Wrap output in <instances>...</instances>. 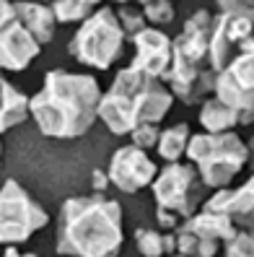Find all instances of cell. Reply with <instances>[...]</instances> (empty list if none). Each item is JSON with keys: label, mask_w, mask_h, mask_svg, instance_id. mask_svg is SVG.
Returning a JSON list of instances; mask_svg holds the SVG:
<instances>
[{"label": "cell", "mask_w": 254, "mask_h": 257, "mask_svg": "<svg viewBox=\"0 0 254 257\" xmlns=\"http://www.w3.org/2000/svg\"><path fill=\"white\" fill-rule=\"evenodd\" d=\"M101 88L94 75L50 70L37 96L29 99V114L42 135L57 141L81 138L99 117Z\"/></svg>", "instance_id": "1"}, {"label": "cell", "mask_w": 254, "mask_h": 257, "mask_svg": "<svg viewBox=\"0 0 254 257\" xmlns=\"http://www.w3.org/2000/svg\"><path fill=\"white\" fill-rule=\"evenodd\" d=\"M125 241L122 208L104 195L70 198L60 208L57 252L81 257H112Z\"/></svg>", "instance_id": "2"}, {"label": "cell", "mask_w": 254, "mask_h": 257, "mask_svg": "<svg viewBox=\"0 0 254 257\" xmlns=\"http://www.w3.org/2000/svg\"><path fill=\"white\" fill-rule=\"evenodd\" d=\"M174 104V94L156 75L138 68H125L114 75V83L99 101V119L114 135H130L138 125L161 122Z\"/></svg>", "instance_id": "3"}, {"label": "cell", "mask_w": 254, "mask_h": 257, "mask_svg": "<svg viewBox=\"0 0 254 257\" xmlns=\"http://www.w3.org/2000/svg\"><path fill=\"white\" fill-rule=\"evenodd\" d=\"M213 19L215 16H210L207 11L192 13L182 34L171 39V65L161 78L171 86L174 96L187 104H197L215 86L218 73L210 68V60H207Z\"/></svg>", "instance_id": "4"}, {"label": "cell", "mask_w": 254, "mask_h": 257, "mask_svg": "<svg viewBox=\"0 0 254 257\" xmlns=\"http://www.w3.org/2000/svg\"><path fill=\"white\" fill-rule=\"evenodd\" d=\"M184 156L195 164L205 187H228V182L249 164V148L236 133L189 135Z\"/></svg>", "instance_id": "5"}, {"label": "cell", "mask_w": 254, "mask_h": 257, "mask_svg": "<svg viewBox=\"0 0 254 257\" xmlns=\"http://www.w3.org/2000/svg\"><path fill=\"white\" fill-rule=\"evenodd\" d=\"M153 198H156V218L163 229H176L184 218L195 216L202 203L205 185L195 169V164L169 161L153 177Z\"/></svg>", "instance_id": "6"}, {"label": "cell", "mask_w": 254, "mask_h": 257, "mask_svg": "<svg viewBox=\"0 0 254 257\" xmlns=\"http://www.w3.org/2000/svg\"><path fill=\"white\" fill-rule=\"evenodd\" d=\"M125 52V32L112 8H96L70 39V55L83 65L109 70Z\"/></svg>", "instance_id": "7"}, {"label": "cell", "mask_w": 254, "mask_h": 257, "mask_svg": "<svg viewBox=\"0 0 254 257\" xmlns=\"http://www.w3.org/2000/svg\"><path fill=\"white\" fill-rule=\"evenodd\" d=\"M47 223V210L16 179L0 187V244H24Z\"/></svg>", "instance_id": "8"}, {"label": "cell", "mask_w": 254, "mask_h": 257, "mask_svg": "<svg viewBox=\"0 0 254 257\" xmlns=\"http://www.w3.org/2000/svg\"><path fill=\"white\" fill-rule=\"evenodd\" d=\"M236 234V226L226 213H215V210H200V213L184 218L179 223L176 239V252L179 254H195V257H213L220 244Z\"/></svg>", "instance_id": "9"}, {"label": "cell", "mask_w": 254, "mask_h": 257, "mask_svg": "<svg viewBox=\"0 0 254 257\" xmlns=\"http://www.w3.org/2000/svg\"><path fill=\"white\" fill-rule=\"evenodd\" d=\"M156 164L145 156V148L140 146H122L114 151V156L109 161V182L117 185L122 192H138L143 187H148L156 177Z\"/></svg>", "instance_id": "10"}, {"label": "cell", "mask_w": 254, "mask_h": 257, "mask_svg": "<svg viewBox=\"0 0 254 257\" xmlns=\"http://www.w3.org/2000/svg\"><path fill=\"white\" fill-rule=\"evenodd\" d=\"M254 32V21L236 16V13H223L213 19V34H210V47H207V60L215 73H220L233 57L236 47Z\"/></svg>", "instance_id": "11"}, {"label": "cell", "mask_w": 254, "mask_h": 257, "mask_svg": "<svg viewBox=\"0 0 254 257\" xmlns=\"http://www.w3.org/2000/svg\"><path fill=\"white\" fill-rule=\"evenodd\" d=\"M42 44L13 19L0 29V68L6 70H26L32 60L39 57Z\"/></svg>", "instance_id": "12"}, {"label": "cell", "mask_w": 254, "mask_h": 257, "mask_svg": "<svg viewBox=\"0 0 254 257\" xmlns=\"http://www.w3.org/2000/svg\"><path fill=\"white\" fill-rule=\"evenodd\" d=\"M135 42V60L132 68L161 78L171 65V39L158 29H143L132 37Z\"/></svg>", "instance_id": "13"}, {"label": "cell", "mask_w": 254, "mask_h": 257, "mask_svg": "<svg viewBox=\"0 0 254 257\" xmlns=\"http://www.w3.org/2000/svg\"><path fill=\"white\" fill-rule=\"evenodd\" d=\"M205 210H215V213H226L233 226L254 231V174L251 179L238 187V190H228V187H218V192L210 200H205Z\"/></svg>", "instance_id": "14"}, {"label": "cell", "mask_w": 254, "mask_h": 257, "mask_svg": "<svg viewBox=\"0 0 254 257\" xmlns=\"http://www.w3.org/2000/svg\"><path fill=\"white\" fill-rule=\"evenodd\" d=\"M16 21L32 34L39 44L52 42L57 32V19L50 6L42 0H16Z\"/></svg>", "instance_id": "15"}, {"label": "cell", "mask_w": 254, "mask_h": 257, "mask_svg": "<svg viewBox=\"0 0 254 257\" xmlns=\"http://www.w3.org/2000/svg\"><path fill=\"white\" fill-rule=\"evenodd\" d=\"M213 91L223 104H228L236 112L238 125H251L254 122V88H244L236 78H231L226 70H220L215 75Z\"/></svg>", "instance_id": "16"}, {"label": "cell", "mask_w": 254, "mask_h": 257, "mask_svg": "<svg viewBox=\"0 0 254 257\" xmlns=\"http://www.w3.org/2000/svg\"><path fill=\"white\" fill-rule=\"evenodd\" d=\"M29 117V96L13 83L0 78V133H8Z\"/></svg>", "instance_id": "17"}, {"label": "cell", "mask_w": 254, "mask_h": 257, "mask_svg": "<svg viewBox=\"0 0 254 257\" xmlns=\"http://www.w3.org/2000/svg\"><path fill=\"white\" fill-rule=\"evenodd\" d=\"M231 78H236L244 88H254V37H246L236 47L228 65L223 68Z\"/></svg>", "instance_id": "18"}, {"label": "cell", "mask_w": 254, "mask_h": 257, "mask_svg": "<svg viewBox=\"0 0 254 257\" xmlns=\"http://www.w3.org/2000/svg\"><path fill=\"white\" fill-rule=\"evenodd\" d=\"M200 122L205 125L207 133H226L233 125H238V117H236V112L228 107V104H223L218 96H213V99H207L202 104Z\"/></svg>", "instance_id": "19"}, {"label": "cell", "mask_w": 254, "mask_h": 257, "mask_svg": "<svg viewBox=\"0 0 254 257\" xmlns=\"http://www.w3.org/2000/svg\"><path fill=\"white\" fill-rule=\"evenodd\" d=\"M187 143H189V125L179 122V125H171L169 130H163L158 135L156 148H158V156L163 161H179L187 151Z\"/></svg>", "instance_id": "20"}, {"label": "cell", "mask_w": 254, "mask_h": 257, "mask_svg": "<svg viewBox=\"0 0 254 257\" xmlns=\"http://www.w3.org/2000/svg\"><path fill=\"white\" fill-rule=\"evenodd\" d=\"M135 241H138V252H143L148 257H161V254L176 252L174 234H163L158 229H138Z\"/></svg>", "instance_id": "21"}, {"label": "cell", "mask_w": 254, "mask_h": 257, "mask_svg": "<svg viewBox=\"0 0 254 257\" xmlns=\"http://www.w3.org/2000/svg\"><path fill=\"white\" fill-rule=\"evenodd\" d=\"M101 6V0H52L55 19L60 24H76L88 19Z\"/></svg>", "instance_id": "22"}, {"label": "cell", "mask_w": 254, "mask_h": 257, "mask_svg": "<svg viewBox=\"0 0 254 257\" xmlns=\"http://www.w3.org/2000/svg\"><path fill=\"white\" fill-rule=\"evenodd\" d=\"M143 16L156 26H166L174 21V6L169 0H148V3H143Z\"/></svg>", "instance_id": "23"}, {"label": "cell", "mask_w": 254, "mask_h": 257, "mask_svg": "<svg viewBox=\"0 0 254 257\" xmlns=\"http://www.w3.org/2000/svg\"><path fill=\"white\" fill-rule=\"evenodd\" d=\"M226 254L228 257H254V231L241 229L226 241Z\"/></svg>", "instance_id": "24"}, {"label": "cell", "mask_w": 254, "mask_h": 257, "mask_svg": "<svg viewBox=\"0 0 254 257\" xmlns=\"http://www.w3.org/2000/svg\"><path fill=\"white\" fill-rule=\"evenodd\" d=\"M117 19L119 24H122V32L125 37H135L138 32H143L145 29V16H143V11H135V8H122L117 13Z\"/></svg>", "instance_id": "25"}, {"label": "cell", "mask_w": 254, "mask_h": 257, "mask_svg": "<svg viewBox=\"0 0 254 257\" xmlns=\"http://www.w3.org/2000/svg\"><path fill=\"white\" fill-rule=\"evenodd\" d=\"M130 135H132V143H135V146L151 148V146H156V141H158L161 133H158V125H156V122H145V125H138Z\"/></svg>", "instance_id": "26"}, {"label": "cell", "mask_w": 254, "mask_h": 257, "mask_svg": "<svg viewBox=\"0 0 254 257\" xmlns=\"http://www.w3.org/2000/svg\"><path fill=\"white\" fill-rule=\"evenodd\" d=\"M218 8L223 13H236V16L254 21V0H218Z\"/></svg>", "instance_id": "27"}, {"label": "cell", "mask_w": 254, "mask_h": 257, "mask_svg": "<svg viewBox=\"0 0 254 257\" xmlns=\"http://www.w3.org/2000/svg\"><path fill=\"white\" fill-rule=\"evenodd\" d=\"M13 19H16V3H11V0H0V29L8 26Z\"/></svg>", "instance_id": "28"}, {"label": "cell", "mask_w": 254, "mask_h": 257, "mask_svg": "<svg viewBox=\"0 0 254 257\" xmlns=\"http://www.w3.org/2000/svg\"><path fill=\"white\" fill-rule=\"evenodd\" d=\"M107 187H109V177L104 174L101 169H96V172H94V190H96V192H104Z\"/></svg>", "instance_id": "29"}, {"label": "cell", "mask_w": 254, "mask_h": 257, "mask_svg": "<svg viewBox=\"0 0 254 257\" xmlns=\"http://www.w3.org/2000/svg\"><path fill=\"white\" fill-rule=\"evenodd\" d=\"M249 159H251V161H249V164H251V166H254V138H251V143H249Z\"/></svg>", "instance_id": "30"}, {"label": "cell", "mask_w": 254, "mask_h": 257, "mask_svg": "<svg viewBox=\"0 0 254 257\" xmlns=\"http://www.w3.org/2000/svg\"><path fill=\"white\" fill-rule=\"evenodd\" d=\"M114 3H130V0H114Z\"/></svg>", "instance_id": "31"}, {"label": "cell", "mask_w": 254, "mask_h": 257, "mask_svg": "<svg viewBox=\"0 0 254 257\" xmlns=\"http://www.w3.org/2000/svg\"><path fill=\"white\" fill-rule=\"evenodd\" d=\"M138 3H148V0H138Z\"/></svg>", "instance_id": "32"}, {"label": "cell", "mask_w": 254, "mask_h": 257, "mask_svg": "<svg viewBox=\"0 0 254 257\" xmlns=\"http://www.w3.org/2000/svg\"><path fill=\"white\" fill-rule=\"evenodd\" d=\"M0 156H3V148H0Z\"/></svg>", "instance_id": "33"}, {"label": "cell", "mask_w": 254, "mask_h": 257, "mask_svg": "<svg viewBox=\"0 0 254 257\" xmlns=\"http://www.w3.org/2000/svg\"><path fill=\"white\" fill-rule=\"evenodd\" d=\"M42 3H44V0H42Z\"/></svg>", "instance_id": "34"}]
</instances>
